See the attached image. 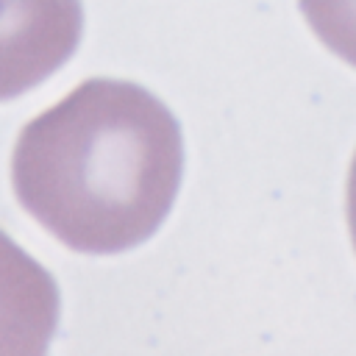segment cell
Segmentation results:
<instances>
[{"label": "cell", "instance_id": "3957f363", "mask_svg": "<svg viewBox=\"0 0 356 356\" xmlns=\"http://www.w3.org/2000/svg\"><path fill=\"white\" fill-rule=\"evenodd\" d=\"M56 323L53 275L0 231V356H42Z\"/></svg>", "mask_w": 356, "mask_h": 356}, {"label": "cell", "instance_id": "277c9868", "mask_svg": "<svg viewBox=\"0 0 356 356\" xmlns=\"http://www.w3.org/2000/svg\"><path fill=\"white\" fill-rule=\"evenodd\" d=\"M314 36L356 67V0H298Z\"/></svg>", "mask_w": 356, "mask_h": 356}, {"label": "cell", "instance_id": "6da1fadb", "mask_svg": "<svg viewBox=\"0 0 356 356\" xmlns=\"http://www.w3.org/2000/svg\"><path fill=\"white\" fill-rule=\"evenodd\" d=\"M181 170L172 111L139 83L114 78H89L33 117L11 156L22 209L81 253H120L153 236Z\"/></svg>", "mask_w": 356, "mask_h": 356}, {"label": "cell", "instance_id": "5b68a950", "mask_svg": "<svg viewBox=\"0 0 356 356\" xmlns=\"http://www.w3.org/2000/svg\"><path fill=\"white\" fill-rule=\"evenodd\" d=\"M348 228H350V239L356 248V153H353L350 170H348Z\"/></svg>", "mask_w": 356, "mask_h": 356}, {"label": "cell", "instance_id": "7a4b0ae2", "mask_svg": "<svg viewBox=\"0 0 356 356\" xmlns=\"http://www.w3.org/2000/svg\"><path fill=\"white\" fill-rule=\"evenodd\" d=\"M81 0H0V100L53 75L78 47Z\"/></svg>", "mask_w": 356, "mask_h": 356}]
</instances>
